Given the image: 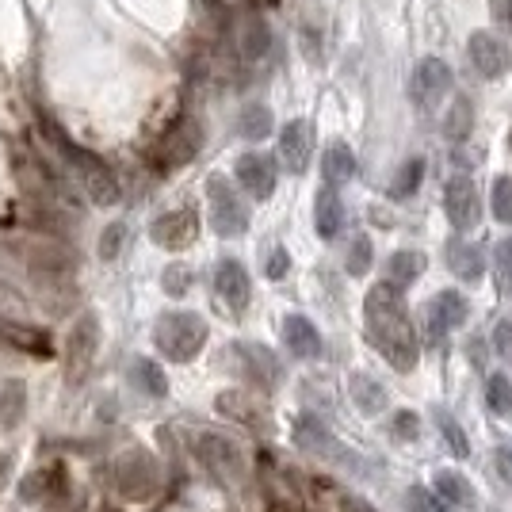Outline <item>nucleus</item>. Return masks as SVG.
I'll use <instances>...</instances> for the list:
<instances>
[{
    "label": "nucleus",
    "mask_w": 512,
    "mask_h": 512,
    "mask_svg": "<svg viewBox=\"0 0 512 512\" xmlns=\"http://www.w3.org/2000/svg\"><path fill=\"white\" fill-rule=\"evenodd\" d=\"M394 428H398V436H409V440H413V436H417V417H413V413H402V417L394 421Z\"/></svg>",
    "instance_id": "a18cd8bd"
},
{
    "label": "nucleus",
    "mask_w": 512,
    "mask_h": 512,
    "mask_svg": "<svg viewBox=\"0 0 512 512\" xmlns=\"http://www.w3.org/2000/svg\"><path fill=\"white\" fill-rule=\"evenodd\" d=\"M493 276H497V291L512 295V237H505L497 249H493Z\"/></svg>",
    "instance_id": "f704fd0d"
},
{
    "label": "nucleus",
    "mask_w": 512,
    "mask_h": 512,
    "mask_svg": "<svg viewBox=\"0 0 512 512\" xmlns=\"http://www.w3.org/2000/svg\"><path fill=\"white\" fill-rule=\"evenodd\" d=\"M436 425H440V432L448 436L451 455H459V459H467V455H470V444H467V432L459 428V421H455L451 413H440V409H436Z\"/></svg>",
    "instance_id": "4c0bfd02"
},
{
    "label": "nucleus",
    "mask_w": 512,
    "mask_h": 512,
    "mask_svg": "<svg viewBox=\"0 0 512 512\" xmlns=\"http://www.w3.org/2000/svg\"><path fill=\"white\" fill-rule=\"evenodd\" d=\"M444 207H448V218L455 230H474L478 218H482V199H478V188L470 176H455L444 188Z\"/></svg>",
    "instance_id": "f8f14e48"
},
{
    "label": "nucleus",
    "mask_w": 512,
    "mask_h": 512,
    "mask_svg": "<svg viewBox=\"0 0 512 512\" xmlns=\"http://www.w3.org/2000/svg\"><path fill=\"white\" fill-rule=\"evenodd\" d=\"M65 490V467H43L35 470L27 482L20 486V493L27 501H46V497H54V493Z\"/></svg>",
    "instance_id": "b1692460"
},
{
    "label": "nucleus",
    "mask_w": 512,
    "mask_h": 512,
    "mask_svg": "<svg viewBox=\"0 0 512 512\" xmlns=\"http://www.w3.org/2000/svg\"><path fill=\"white\" fill-rule=\"evenodd\" d=\"M310 153H314V127L306 119H291L279 134V157H283L287 172H306Z\"/></svg>",
    "instance_id": "4468645a"
},
{
    "label": "nucleus",
    "mask_w": 512,
    "mask_h": 512,
    "mask_svg": "<svg viewBox=\"0 0 512 512\" xmlns=\"http://www.w3.org/2000/svg\"><path fill=\"white\" fill-rule=\"evenodd\" d=\"M490 203H493V218L512 226V176H497V180H493Z\"/></svg>",
    "instance_id": "e433bc0d"
},
{
    "label": "nucleus",
    "mask_w": 512,
    "mask_h": 512,
    "mask_svg": "<svg viewBox=\"0 0 512 512\" xmlns=\"http://www.w3.org/2000/svg\"><path fill=\"white\" fill-rule=\"evenodd\" d=\"M195 459L211 470V474H218V478H237L245 470V459H241L237 444L226 440V436H218V432L195 436Z\"/></svg>",
    "instance_id": "9b49d317"
},
{
    "label": "nucleus",
    "mask_w": 512,
    "mask_h": 512,
    "mask_svg": "<svg viewBox=\"0 0 512 512\" xmlns=\"http://www.w3.org/2000/svg\"><path fill=\"white\" fill-rule=\"evenodd\" d=\"M0 337L12 344L16 352H27V356H39L46 360L54 352V344L46 337L43 329H27V325H0Z\"/></svg>",
    "instance_id": "412c9836"
},
{
    "label": "nucleus",
    "mask_w": 512,
    "mask_h": 512,
    "mask_svg": "<svg viewBox=\"0 0 512 512\" xmlns=\"http://www.w3.org/2000/svg\"><path fill=\"white\" fill-rule=\"evenodd\" d=\"M150 237L161 245V249H188L195 237H199V218H195V211H169V214H161L157 222L150 226Z\"/></svg>",
    "instance_id": "ddd939ff"
},
{
    "label": "nucleus",
    "mask_w": 512,
    "mask_h": 512,
    "mask_svg": "<svg viewBox=\"0 0 512 512\" xmlns=\"http://www.w3.org/2000/svg\"><path fill=\"white\" fill-rule=\"evenodd\" d=\"M287 268H291L287 249H276V253L268 256V276H272V279H283V276H287Z\"/></svg>",
    "instance_id": "c03bdc74"
},
{
    "label": "nucleus",
    "mask_w": 512,
    "mask_h": 512,
    "mask_svg": "<svg viewBox=\"0 0 512 512\" xmlns=\"http://www.w3.org/2000/svg\"><path fill=\"white\" fill-rule=\"evenodd\" d=\"M314 226H318V234L325 237V241H333V237L341 234L344 203H341V195L333 192V188H321L318 199H314Z\"/></svg>",
    "instance_id": "6ab92c4d"
},
{
    "label": "nucleus",
    "mask_w": 512,
    "mask_h": 512,
    "mask_svg": "<svg viewBox=\"0 0 512 512\" xmlns=\"http://www.w3.org/2000/svg\"><path fill=\"white\" fill-rule=\"evenodd\" d=\"M43 134L50 138V146L62 153L65 161L73 165L77 172V180H81V188L88 192L92 203H100V207H111V203H119V180H115V172L104 165V157H96L92 150L85 146H77L69 134H65L50 115H43Z\"/></svg>",
    "instance_id": "f03ea898"
},
{
    "label": "nucleus",
    "mask_w": 512,
    "mask_h": 512,
    "mask_svg": "<svg viewBox=\"0 0 512 512\" xmlns=\"http://www.w3.org/2000/svg\"><path fill=\"white\" fill-rule=\"evenodd\" d=\"M207 199H211V226L222 237H241L249 230V207L241 203L234 184H226L222 176L207 180Z\"/></svg>",
    "instance_id": "423d86ee"
},
{
    "label": "nucleus",
    "mask_w": 512,
    "mask_h": 512,
    "mask_svg": "<svg viewBox=\"0 0 512 512\" xmlns=\"http://www.w3.org/2000/svg\"><path fill=\"white\" fill-rule=\"evenodd\" d=\"M406 509L409 512H448L444 505H440V497L432 490H421V486H413V490L406 493Z\"/></svg>",
    "instance_id": "58836bf2"
},
{
    "label": "nucleus",
    "mask_w": 512,
    "mask_h": 512,
    "mask_svg": "<svg viewBox=\"0 0 512 512\" xmlns=\"http://www.w3.org/2000/svg\"><path fill=\"white\" fill-rule=\"evenodd\" d=\"M283 341H287V348H291L299 360H314V356H321L318 329H314V321L302 318V314H287V318H283Z\"/></svg>",
    "instance_id": "a211bd4d"
},
{
    "label": "nucleus",
    "mask_w": 512,
    "mask_h": 512,
    "mask_svg": "<svg viewBox=\"0 0 512 512\" xmlns=\"http://www.w3.org/2000/svg\"><path fill=\"white\" fill-rule=\"evenodd\" d=\"M203 150V127L195 123V119H176L165 134H161V142H157V150H153V161H157V169H180V165H188L195 161V153Z\"/></svg>",
    "instance_id": "0eeeda50"
},
{
    "label": "nucleus",
    "mask_w": 512,
    "mask_h": 512,
    "mask_svg": "<svg viewBox=\"0 0 512 512\" xmlns=\"http://www.w3.org/2000/svg\"><path fill=\"white\" fill-rule=\"evenodd\" d=\"M490 16H493V23L512 39V0H490Z\"/></svg>",
    "instance_id": "37998d69"
},
{
    "label": "nucleus",
    "mask_w": 512,
    "mask_h": 512,
    "mask_svg": "<svg viewBox=\"0 0 512 512\" xmlns=\"http://www.w3.org/2000/svg\"><path fill=\"white\" fill-rule=\"evenodd\" d=\"M207 344V321L188 310H176L157 321V348L176 363H188Z\"/></svg>",
    "instance_id": "7ed1b4c3"
},
{
    "label": "nucleus",
    "mask_w": 512,
    "mask_h": 512,
    "mask_svg": "<svg viewBox=\"0 0 512 512\" xmlns=\"http://www.w3.org/2000/svg\"><path fill=\"white\" fill-rule=\"evenodd\" d=\"M130 375H134V383L142 386L146 394H153V398H165V394H169L165 371H161L153 360H134V363H130Z\"/></svg>",
    "instance_id": "c85d7f7f"
},
{
    "label": "nucleus",
    "mask_w": 512,
    "mask_h": 512,
    "mask_svg": "<svg viewBox=\"0 0 512 512\" xmlns=\"http://www.w3.org/2000/svg\"><path fill=\"white\" fill-rule=\"evenodd\" d=\"M421 176H425V161H421V157L406 161V165L398 169V176H394V184H390V195H394V199L413 195L417 188H421Z\"/></svg>",
    "instance_id": "473e14b6"
},
{
    "label": "nucleus",
    "mask_w": 512,
    "mask_h": 512,
    "mask_svg": "<svg viewBox=\"0 0 512 512\" xmlns=\"http://www.w3.org/2000/svg\"><path fill=\"white\" fill-rule=\"evenodd\" d=\"M8 467H12V463H8V455H0V482L8 478Z\"/></svg>",
    "instance_id": "de8ad7c7"
},
{
    "label": "nucleus",
    "mask_w": 512,
    "mask_h": 512,
    "mask_svg": "<svg viewBox=\"0 0 512 512\" xmlns=\"http://www.w3.org/2000/svg\"><path fill=\"white\" fill-rule=\"evenodd\" d=\"M470 123H474V107H470L467 96H459L448 115H444V138L448 142H463L470 134Z\"/></svg>",
    "instance_id": "cd10ccee"
},
{
    "label": "nucleus",
    "mask_w": 512,
    "mask_h": 512,
    "mask_svg": "<svg viewBox=\"0 0 512 512\" xmlns=\"http://www.w3.org/2000/svg\"><path fill=\"white\" fill-rule=\"evenodd\" d=\"M23 406H27V394H23V383H4L0 386V425L16 428L23 417Z\"/></svg>",
    "instance_id": "bb28decb"
},
{
    "label": "nucleus",
    "mask_w": 512,
    "mask_h": 512,
    "mask_svg": "<svg viewBox=\"0 0 512 512\" xmlns=\"http://www.w3.org/2000/svg\"><path fill=\"white\" fill-rule=\"evenodd\" d=\"M188 287H192V272H188V268H180V264L165 268V291H169V295H176V299H180Z\"/></svg>",
    "instance_id": "a19ab883"
},
{
    "label": "nucleus",
    "mask_w": 512,
    "mask_h": 512,
    "mask_svg": "<svg viewBox=\"0 0 512 512\" xmlns=\"http://www.w3.org/2000/svg\"><path fill=\"white\" fill-rule=\"evenodd\" d=\"M463 321H467V299L459 291H440L436 299L428 302V333L436 341L451 329H459Z\"/></svg>",
    "instance_id": "f3484780"
},
{
    "label": "nucleus",
    "mask_w": 512,
    "mask_h": 512,
    "mask_svg": "<svg viewBox=\"0 0 512 512\" xmlns=\"http://www.w3.org/2000/svg\"><path fill=\"white\" fill-rule=\"evenodd\" d=\"M295 444H299L302 451L325 459V463H333V467H356L360 474H363V467H367L360 455H352L341 440H333V432L321 425L318 417H299V421H295Z\"/></svg>",
    "instance_id": "39448f33"
},
{
    "label": "nucleus",
    "mask_w": 512,
    "mask_h": 512,
    "mask_svg": "<svg viewBox=\"0 0 512 512\" xmlns=\"http://www.w3.org/2000/svg\"><path fill=\"white\" fill-rule=\"evenodd\" d=\"M321 172H325V180H329V188H337V184H348L352 176H356V153L348 150L344 142H333L325 157H321Z\"/></svg>",
    "instance_id": "5701e85b"
},
{
    "label": "nucleus",
    "mask_w": 512,
    "mask_h": 512,
    "mask_svg": "<svg viewBox=\"0 0 512 512\" xmlns=\"http://www.w3.org/2000/svg\"><path fill=\"white\" fill-rule=\"evenodd\" d=\"M467 58L474 65V73L478 77H486V81H497V77H505L512 65V54L505 39L501 35H493V31H474L467 43Z\"/></svg>",
    "instance_id": "9d476101"
},
{
    "label": "nucleus",
    "mask_w": 512,
    "mask_h": 512,
    "mask_svg": "<svg viewBox=\"0 0 512 512\" xmlns=\"http://www.w3.org/2000/svg\"><path fill=\"white\" fill-rule=\"evenodd\" d=\"M96 341H100V325H96V318H92V314H85V318L73 321V329H69L65 348H62L69 383H81V379H85V371L92 367V360H96Z\"/></svg>",
    "instance_id": "6e6552de"
},
{
    "label": "nucleus",
    "mask_w": 512,
    "mask_h": 512,
    "mask_svg": "<svg viewBox=\"0 0 512 512\" xmlns=\"http://www.w3.org/2000/svg\"><path fill=\"white\" fill-rule=\"evenodd\" d=\"M123 241H127V226H123V222H111L104 230V237H100V256H104V260H115L119 249H123Z\"/></svg>",
    "instance_id": "ea45409f"
},
{
    "label": "nucleus",
    "mask_w": 512,
    "mask_h": 512,
    "mask_svg": "<svg viewBox=\"0 0 512 512\" xmlns=\"http://www.w3.org/2000/svg\"><path fill=\"white\" fill-rule=\"evenodd\" d=\"M344 268H348V276H367V268H371V241H367L363 234H356L352 241H348Z\"/></svg>",
    "instance_id": "c9c22d12"
},
{
    "label": "nucleus",
    "mask_w": 512,
    "mask_h": 512,
    "mask_svg": "<svg viewBox=\"0 0 512 512\" xmlns=\"http://www.w3.org/2000/svg\"><path fill=\"white\" fill-rule=\"evenodd\" d=\"M493 344H497V352L512 363V318L497 321V329H493Z\"/></svg>",
    "instance_id": "79ce46f5"
},
{
    "label": "nucleus",
    "mask_w": 512,
    "mask_h": 512,
    "mask_svg": "<svg viewBox=\"0 0 512 512\" xmlns=\"http://www.w3.org/2000/svg\"><path fill=\"white\" fill-rule=\"evenodd\" d=\"M348 394H352V402H356V409H363V413H383L386 409V390L371 375H363V371H356V375H348Z\"/></svg>",
    "instance_id": "4be33fe9"
},
{
    "label": "nucleus",
    "mask_w": 512,
    "mask_h": 512,
    "mask_svg": "<svg viewBox=\"0 0 512 512\" xmlns=\"http://www.w3.org/2000/svg\"><path fill=\"white\" fill-rule=\"evenodd\" d=\"M268 46H272V31H268V23H264V20L245 23V35H241V54H245L249 62H260V58L268 54Z\"/></svg>",
    "instance_id": "c756f323"
},
{
    "label": "nucleus",
    "mask_w": 512,
    "mask_h": 512,
    "mask_svg": "<svg viewBox=\"0 0 512 512\" xmlns=\"http://www.w3.org/2000/svg\"><path fill=\"white\" fill-rule=\"evenodd\" d=\"M451 85H455V77H451V65L444 58H421L413 69V104L421 111H432L451 92Z\"/></svg>",
    "instance_id": "1a4fd4ad"
},
{
    "label": "nucleus",
    "mask_w": 512,
    "mask_h": 512,
    "mask_svg": "<svg viewBox=\"0 0 512 512\" xmlns=\"http://www.w3.org/2000/svg\"><path fill=\"white\" fill-rule=\"evenodd\" d=\"M436 497L440 501H451V505H474V490H470V482L463 474H455V470H436Z\"/></svg>",
    "instance_id": "393cba45"
},
{
    "label": "nucleus",
    "mask_w": 512,
    "mask_h": 512,
    "mask_svg": "<svg viewBox=\"0 0 512 512\" xmlns=\"http://www.w3.org/2000/svg\"><path fill=\"white\" fill-rule=\"evenodd\" d=\"M425 272V256L413 253V249H402V253L390 256V283H409Z\"/></svg>",
    "instance_id": "2f4dec72"
},
{
    "label": "nucleus",
    "mask_w": 512,
    "mask_h": 512,
    "mask_svg": "<svg viewBox=\"0 0 512 512\" xmlns=\"http://www.w3.org/2000/svg\"><path fill=\"white\" fill-rule=\"evenodd\" d=\"M260 4H279V0H260Z\"/></svg>",
    "instance_id": "09e8293b"
},
{
    "label": "nucleus",
    "mask_w": 512,
    "mask_h": 512,
    "mask_svg": "<svg viewBox=\"0 0 512 512\" xmlns=\"http://www.w3.org/2000/svg\"><path fill=\"white\" fill-rule=\"evenodd\" d=\"M486 402L497 417H509L512 421V383L505 375H490V383H486Z\"/></svg>",
    "instance_id": "72a5a7b5"
},
{
    "label": "nucleus",
    "mask_w": 512,
    "mask_h": 512,
    "mask_svg": "<svg viewBox=\"0 0 512 512\" xmlns=\"http://www.w3.org/2000/svg\"><path fill=\"white\" fill-rule=\"evenodd\" d=\"M241 134L253 138V142L268 138V134H272V111L264 104H249L241 111Z\"/></svg>",
    "instance_id": "7c9ffc66"
},
{
    "label": "nucleus",
    "mask_w": 512,
    "mask_h": 512,
    "mask_svg": "<svg viewBox=\"0 0 512 512\" xmlns=\"http://www.w3.org/2000/svg\"><path fill=\"white\" fill-rule=\"evenodd\" d=\"M214 291H218V299L226 302L230 310H245V306H249V295H253L249 272H245L237 260H222L218 272H214Z\"/></svg>",
    "instance_id": "dca6fc26"
},
{
    "label": "nucleus",
    "mask_w": 512,
    "mask_h": 512,
    "mask_svg": "<svg viewBox=\"0 0 512 512\" xmlns=\"http://www.w3.org/2000/svg\"><path fill=\"white\" fill-rule=\"evenodd\" d=\"M363 318H367V337L379 344V352L386 356L390 367L398 371H413L417 367V333L409 325L406 302L398 283H379L367 291L363 302Z\"/></svg>",
    "instance_id": "f257e3e1"
},
{
    "label": "nucleus",
    "mask_w": 512,
    "mask_h": 512,
    "mask_svg": "<svg viewBox=\"0 0 512 512\" xmlns=\"http://www.w3.org/2000/svg\"><path fill=\"white\" fill-rule=\"evenodd\" d=\"M341 512H375L363 497H344L341 501Z\"/></svg>",
    "instance_id": "49530a36"
},
{
    "label": "nucleus",
    "mask_w": 512,
    "mask_h": 512,
    "mask_svg": "<svg viewBox=\"0 0 512 512\" xmlns=\"http://www.w3.org/2000/svg\"><path fill=\"white\" fill-rule=\"evenodd\" d=\"M161 486V467L150 451L130 448L115 459V493L127 501H150Z\"/></svg>",
    "instance_id": "20e7f679"
},
{
    "label": "nucleus",
    "mask_w": 512,
    "mask_h": 512,
    "mask_svg": "<svg viewBox=\"0 0 512 512\" xmlns=\"http://www.w3.org/2000/svg\"><path fill=\"white\" fill-rule=\"evenodd\" d=\"M448 268L459 279L474 283V279H482V272H486V256H482L478 245H470V241H451L448 245Z\"/></svg>",
    "instance_id": "aec40b11"
},
{
    "label": "nucleus",
    "mask_w": 512,
    "mask_h": 512,
    "mask_svg": "<svg viewBox=\"0 0 512 512\" xmlns=\"http://www.w3.org/2000/svg\"><path fill=\"white\" fill-rule=\"evenodd\" d=\"M241 356L249 360V367H253V375L260 379V383H264V386H276L279 363H276V356H272L268 348H260V344H241Z\"/></svg>",
    "instance_id": "a878e982"
},
{
    "label": "nucleus",
    "mask_w": 512,
    "mask_h": 512,
    "mask_svg": "<svg viewBox=\"0 0 512 512\" xmlns=\"http://www.w3.org/2000/svg\"><path fill=\"white\" fill-rule=\"evenodd\" d=\"M237 184L253 199H268V195L276 192V165H272V157H264V153L237 157Z\"/></svg>",
    "instance_id": "2eb2a0df"
}]
</instances>
